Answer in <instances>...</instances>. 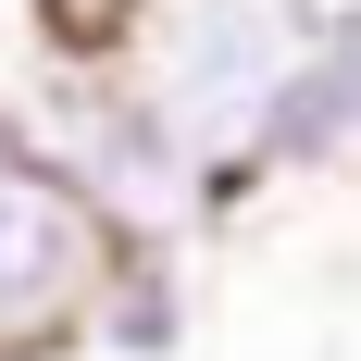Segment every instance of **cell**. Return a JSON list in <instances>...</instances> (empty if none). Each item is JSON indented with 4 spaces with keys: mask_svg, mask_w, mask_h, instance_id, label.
<instances>
[{
    "mask_svg": "<svg viewBox=\"0 0 361 361\" xmlns=\"http://www.w3.org/2000/svg\"><path fill=\"white\" fill-rule=\"evenodd\" d=\"M336 0H112L100 13V63L162 112V137L212 175V212L250 200V112L274 87L299 37Z\"/></svg>",
    "mask_w": 361,
    "mask_h": 361,
    "instance_id": "6da1fadb",
    "label": "cell"
},
{
    "mask_svg": "<svg viewBox=\"0 0 361 361\" xmlns=\"http://www.w3.org/2000/svg\"><path fill=\"white\" fill-rule=\"evenodd\" d=\"M100 212L63 187V162L0 112V361L75 349V312L100 287Z\"/></svg>",
    "mask_w": 361,
    "mask_h": 361,
    "instance_id": "7a4b0ae2",
    "label": "cell"
},
{
    "mask_svg": "<svg viewBox=\"0 0 361 361\" xmlns=\"http://www.w3.org/2000/svg\"><path fill=\"white\" fill-rule=\"evenodd\" d=\"M361 149V0H336L299 37L250 112V187H324Z\"/></svg>",
    "mask_w": 361,
    "mask_h": 361,
    "instance_id": "3957f363",
    "label": "cell"
},
{
    "mask_svg": "<svg viewBox=\"0 0 361 361\" xmlns=\"http://www.w3.org/2000/svg\"><path fill=\"white\" fill-rule=\"evenodd\" d=\"M187 324H200V287H187V250L162 237H112L100 250V287L75 312V349H112V361H175Z\"/></svg>",
    "mask_w": 361,
    "mask_h": 361,
    "instance_id": "277c9868",
    "label": "cell"
}]
</instances>
